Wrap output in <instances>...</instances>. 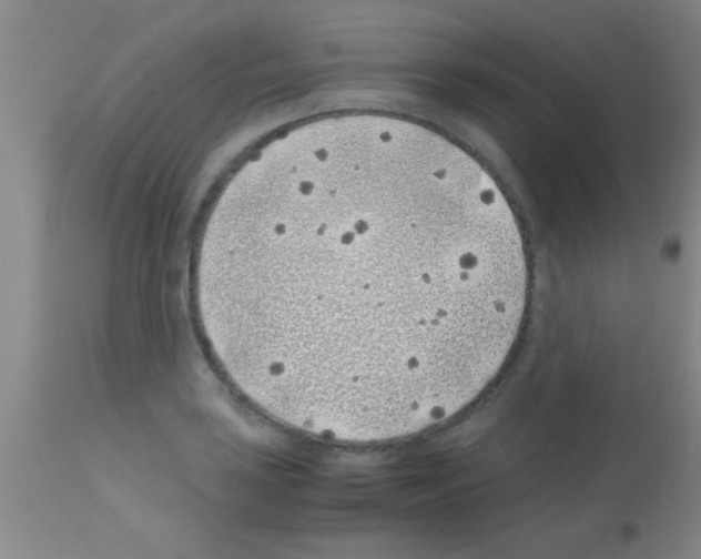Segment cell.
Returning <instances> with one entry per match:
<instances>
[{
  "label": "cell",
  "instance_id": "1",
  "mask_svg": "<svg viewBox=\"0 0 701 559\" xmlns=\"http://www.w3.org/2000/svg\"><path fill=\"white\" fill-rule=\"evenodd\" d=\"M528 270L505 195L466 151L406 120L315 122L264 150L213 215L202 319L278 423L346 443L460 411L518 336Z\"/></svg>",
  "mask_w": 701,
  "mask_h": 559
}]
</instances>
